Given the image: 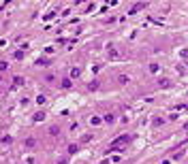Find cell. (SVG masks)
<instances>
[{
    "mask_svg": "<svg viewBox=\"0 0 188 164\" xmlns=\"http://www.w3.org/2000/svg\"><path fill=\"white\" fill-rule=\"evenodd\" d=\"M0 71H6V62H0Z\"/></svg>",
    "mask_w": 188,
    "mask_h": 164,
    "instance_id": "obj_4",
    "label": "cell"
},
{
    "mask_svg": "<svg viewBox=\"0 0 188 164\" xmlns=\"http://www.w3.org/2000/svg\"><path fill=\"white\" fill-rule=\"evenodd\" d=\"M90 124H92V126H98V124H100V117H96V115H94L92 120H90Z\"/></svg>",
    "mask_w": 188,
    "mask_h": 164,
    "instance_id": "obj_2",
    "label": "cell"
},
{
    "mask_svg": "<svg viewBox=\"0 0 188 164\" xmlns=\"http://www.w3.org/2000/svg\"><path fill=\"white\" fill-rule=\"evenodd\" d=\"M160 85H165V87H167V85H171V81H169V79H160Z\"/></svg>",
    "mask_w": 188,
    "mask_h": 164,
    "instance_id": "obj_3",
    "label": "cell"
},
{
    "mask_svg": "<svg viewBox=\"0 0 188 164\" xmlns=\"http://www.w3.org/2000/svg\"><path fill=\"white\" fill-rule=\"evenodd\" d=\"M128 143H131V136H128V134H122V136L116 139V143H111V151H118V149L126 147Z\"/></svg>",
    "mask_w": 188,
    "mask_h": 164,
    "instance_id": "obj_1",
    "label": "cell"
}]
</instances>
